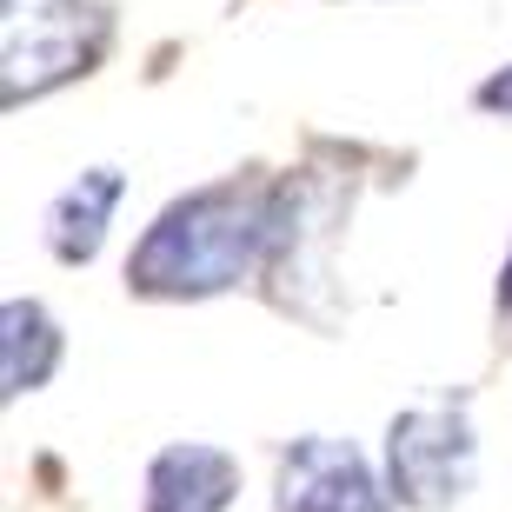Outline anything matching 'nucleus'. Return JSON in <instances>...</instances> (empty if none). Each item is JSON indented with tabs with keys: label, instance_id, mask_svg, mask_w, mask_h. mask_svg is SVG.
<instances>
[{
	"label": "nucleus",
	"instance_id": "6e6552de",
	"mask_svg": "<svg viewBox=\"0 0 512 512\" xmlns=\"http://www.w3.org/2000/svg\"><path fill=\"white\" fill-rule=\"evenodd\" d=\"M479 107H486V114H506L512 120V67H499V74H486V80H479Z\"/></svg>",
	"mask_w": 512,
	"mask_h": 512
},
{
	"label": "nucleus",
	"instance_id": "423d86ee",
	"mask_svg": "<svg viewBox=\"0 0 512 512\" xmlns=\"http://www.w3.org/2000/svg\"><path fill=\"white\" fill-rule=\"evenodd\" d=\"M120 193H127L120 167H87L80 180H67L54 193V207H47V247H54V260L87 266L107 247V220H114Z\"/></svg>",
	"mask_w": 512,
	"mask_h": 512
},
{
	"label": "nucleus",
	"instance_id": "f03ea898",
	"mask_svg": "<svg viewBox=\"0 0 512 512\" xmlns=\"http://www.w3.org/2000/svg\"><path fill=\"white\" fill-rule=\"evenodd\" d=\"M114 40V14L100 0H0V60H7V107L54 94L94 74Z\"/></svg>",
	"mask_w": 512,
	"mask_h": 512
},
{
	"label": "nucleus",
	"instance_id": "1a4fd4ad",
	"mask_svg": "<svg viewBox=\"0 0 512 512\" xmlns=\"http://www.w3.org/2000/svg\"><path fill=\"white\" fill-rule=\"evenodd\" d=\"M499 313L512 320V253H506V266H499Z\"/></svg>",
	"mask_w": 512,
	"mask_h": 512
},
{
	"label": "nucleus",
	"instance_id": "0eeeda50",
	"mask_svg": "<svg viewBox=\"0 0 512 512\" xmlns=\"http://www.w3.org/2000/svg\"><path fill=\"white\" fill-rule=\"evenodd\" d=\"M60 320L47 313L40 300H7L0 306V393L20 399V393H40V386L54 380L60 366Z\"/></svg>",
	"mask_w": 512,
	"mask_h": 512
},
{
	"label": "nucleus",
	"instance_id": "20e7f679",
	"mask_svg": "<svg viewBox=\"0 0 512 512\" xmlns=\"http://www.w3.org/2000/svg\"><path fill=\"white\" fill-rule=\"evenodd\" d=\"M273 506L280 512H393V486L373 473V459L353 439L306 433L280 453Z\"/></svg>",
	"mask_w": 512,
	"mask_h": 512
},
{
	"label": "nucleus",
	"instance_id": "f257e3e1",
	"mask_svg": "<svg viewBox=\"0 0 512 512\" xmlns=\"http://www.w3.org/2000/svg\"><path fill=\"white\" fill-rule=\"evenodd\" d=\"M266 220H273L266 180H213V187L173 200L127 253V293L133 300L227 293L266 260Z\"/></svg>",
	"mask_w": 512,
	"mask_h": 512
},
{
	"label": "nucleus",
	"instance_id": "7ed1b4c3",
	"mask_svg": "<svg viewBox=\"0 0 512 512\" xmlns=\"http://www.w3.org/2000/svg\"><path fill=\"white\" fill-rule=\"evenodd\" d=\"M479 479V439L466 406H406L386 426V486L393 506L446 512L473 493Z\"/></svg>",
	"mask_w": 512,
	"mask_h": 512
},
{
	"label": "nucleus",
	"instance_id": "39448f33",
	"mask_svg": "<svg viewBox=\"0 0 512 512\" xmlns=\"http://www.w3.org/2000/svg\"><path fill=\"white\" fill-rule=\"evenodd\" d=\"M233 493H240V459L200 446V439H180L153 453L140 512H227Z\"/></svg>",
	"mask_w": 512,
	"mask_h": 512
}]
</instances>
